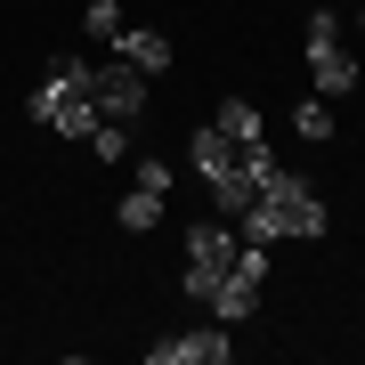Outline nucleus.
<instances>
[{
	"label": "nucleus",
	"instance_id": "7ed1b4c3",
	"mask_svg": "<svg viewBox=\"0 0 365 365\" xmlns=\"http://www.w3.org/2000/svg\"><path fill=\"white\" fill-rule=\"evenodd\" d=\"M260 276H268V244H235V268L220 276V292H211V317H220V325H244L252 309H260Z\"/></svg>",
	"mask_w": 365,
	"mask_h": 365
},
{
	"label": "nucleus",
	"instance_id": "6e6552de",
	"mask_svg": "<svg viewBox=\"0 0 365 365\" xmlns=\"http://www.w3.org/2000/svg\"><path fill=\"white\" fill-rule=\"evenodd\" d=\"M309 73H317V98H349L357 81H365V73H357V57H349V41H341V49H317V57H309Z\"/></svg>",
	"mask_w": 365,
	"mask_h": 365
},
{
	"label": "nucleus",
	"instance_id": "dca6fc26",
	"mask_svg": "<svg viewBox=\"0 0 365 365\" xmlns=\"http://www.w3.org/2000/svg\"><path fill=\"white\" fill-rule=\"evenodd\" d=\"M170 179H179V163H170V155H138V187H155V195H170Z\"/></svg>",
	"mask_w": 365,
	"mask_h": 365
},
{
	"label": "nucleus",
	"instance_id": "9d476101",
	"mask_svg": "<svg viewBox=\"0 0 365 365\" xmlns=\"http://www.w3.org/2000/svg\"><path fill=\"white\" fill-rule=\"evenodd\" d=\"M114 220L130 227V235H155L163 227V195H155V187H130V195L114 203Z\"/></svg>",
	"mask_w": 365,
	"mask_h": 365
},
{
	"label": "nucleus",
	"instance_id": "423d86ee",
	"mask_svg": "<svg viewBox=\"0 0 365 365\" xmlns=\"http://www.w3.org/2000/svg\"><path fill=\"white\" fill-rule=\"evenodd\" d=\"M114 57L155 81V73L170 66V33H163V25H122V33H114Z\"/></svg>",
	"mask_w": 365,
	"mask_h": 365
},
{
	"label": "nucleus",
	"instance_id": "f257e3e1",
	"mask_svg": "<svg viewBox=\"0 0 365 365\" xmlns=\"http://www.w3.org/2000/svg\"><path fill=\"white\" fill-rule=\"evenodd\" d=\"M235 235H252V244H284V235H325V195H317L300 170H276V179L235 211Z\"/></svg>",
	"mask_w": 365,
	"mask_h": 365
},
{
	"label": "nucleus",
	"instance_id": "20e7f679",
	"mask_svg": "<svg viewBox=\"0 0 365 365\" xmlns=\"http://www.w3.org/2000/svg\"><path fill=\"white\" fill-rule=\"evenodd\" d=\"M227 357H235V333H227V325H203V333L146 341V365H227Z\"/></svg>",
	"mask_w": 365,
	"mask_h": 365
},
{
	"label": "nucleus",
	"instance_id": "f03ea898",
	"mask_svg": "<svg viewBox=\"0 0 365 365\" xmlns=\"http://www.w3.org/2000/svg\"><path fill=\"white\" fill-rule=\"evenodd\" d=\"M235 244H244V235H235V220H220V211H211V220H195V227H187V276H179V292L211 309L220 276L235 268Z\"/></svg>",
	"mask_w": 365,
	"mask_h": 365
},
{
	"label": "nucleus",
	"instance_id": "a211bd4d",
	"mask_svg": "<svg viewBox=\"0 0 365 365\" xmlns=\"http://www.w3.org/2000/svg\"><path fill=\"white\" fill-rule=\"evenodd\" d=\"M357 33H365V9H357Z\"/></svg>",
	"mask_w": 365,
	"mask_h": 365
},
{
	"label": "nucleus",
	"instance_id": "1a4fd4ad",
	"mask_svg": "<svg viewBox=\"0 0 365 365\" xmlns=\"http://www.w3.org/2000/svg\"><path fill=\"white\" fill-rule=\"evenodd\" d=\"M211 122H220L235 146H260V138H268V130H260V106H252V98H220V114H211Z\"/></svg>",
	"mask_w": 365,
	"mask_h": 365
},
{
	"label": "nucleus",
	"instance_id": "4468645a",
	"mask_svg": "<svg viewBox=\"0 0 365 365\" xmlns=\"http://www.w3.org/2000/svg\"><path fill=\"white\" fill-rule=\"evenodd\" d=\"M81 25H90L98 41H114L122 25H130V16H122V0H90V9H81Z\"/></svg>",
	"mask_w": 365,
	"mask_h": 365
},
{
	"label": "nucleus",
	"instance_id": "ddd939ff",
	"mask_svg": "<svg viewBox=\"0 0 365 365\" xmlns=\"http://www.w3.org/2000/svg\"><path fill=\"white\" fill-rule=\"evenodd\" d=\"M300 49H309V57H317V49H341V16H333V9H309V33H300Z\"/></svg>",
	"mask_w": 365,
	"mask_h": 365
},
{
	"label": "nucleus",
	"instance_id": "39448f33",
	"mask_svg": "<svg viewBox=\"0 0 365 365\" xmlns=\"http://www.w3.org/2000/svg\"><path fill=\"white\" fill-rule=\"evenodd\" d=\"M138 114H146V73L114 57V66L98 73V122H122V130H130Z\"/></svg>",
	"mask_w": 365,
	"mask_h": 365
},
{
	"label": "nucleus",
	"instance_id": "f8f14e48",
	"mask_svg": "<svg viewBox=\"0 0 365 365\" xmlns=\"http://www.w3.org/2000/svg\"><path fill=\"white\" fill-rule=\"evenodd\" d=\"M292 130L309 138V146H333V98H300L292 106Z\"/></svg>",
	"mask_w": 365,
	"mask_h": 365
},
{
	"label": "nucleus",
	"instance_id": "f3484780",
	"mask_svg": "<svg viewBox=\"0 0 365 365\" xmlns=\"http://www.w3.org/2000/svg\"><path fill=\"white\" fill-rule=\"evenodd\" d=\"M244 170H252V179L268 187V179H276V170H284V163H276V155H268V138H260V146H244Z\"/></svg>",
	"mask_w": 365,
	"mask_h": 365
},
{
	"label": "nucleus",
	"instance_id": "9b49d317",
	"mask_svg": "<svg viewBox=\"0 0 365 365\" xmlns=\"http://www.w3.org/2000/svg\"><path fill=\"white\" fill-rule=\"evenodd\" d=\"M252 195H260V179H252V170H227V179H211V211H220V220H235Z\"/></svg>",
	"mask_w": 365,
	"mask_h": 365
},
{
	"label": "nucleus",
	"instance_id": "0eeeda50",
	"mask_svg": "<svg viewBox=\"0 0 365 365\" xmlns=\"http://www.w3.org/2000/svg\"><path fill=\"white\" fill-rule=\"evenodd\" d=\"M187 163H195V170H203V187H211V179H227V170H244V146H235L220 122H203V130H195V155H187Z\"/></svg>",
	"mask_w": 365,
	"mask_h": 365
},
{
	"label": "nucleus",
	"instance_id": "2eb2a0df",
	"mask_svg": "<svg viewBox=\"0 0 365 365\" xmlns=\"http://www.w3.org/2000/svg\"><path fill=\"white\" fill-rule=\"evenodd\" d=\"M90 155L98 163H122V155H130V130H122V122H98V130H90Z\"/></svg>",
	"mask_w": 365,
	"mask_h": 365
}]
</instances>
